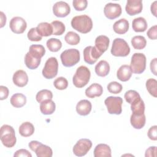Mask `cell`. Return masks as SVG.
Instances as JSON below:
<instances>
[{"instance_id":"37","label":"cell","mask_w":157,"mask_h":157,"mask_svg":"<svg viewBox=\"0 0 157 157\" xmlns=\"http://www.w3.org/2000/svg\"><path fill=\"white\" fill-rule=\"evenodd\" d=\"M52 98H53L52 92L47 89H44L39 91V92H37L36 96V101L39 103H41L42 102L46 100L52 99Z\"/></svg>"},{"instance_id":"42","label":"cell","mask_w":157,"mask_h":157,"mask_svg":"<svg viewBox=\"0 0 157 157\" xmlns=\"http://www.w3.org/2000/svg\"><path fill=\"white\" fill-rule=\"evenodd\" d=\"M27 37L28 39L31 41L38 42L42 40V37L37 31L36 28H31L27 34Z\"/></svg>"},{"instance_id":"24","label":"cell","mask_w":157,"mask_h":157,"mask_svg":"<svg viewBox=\"0 0 157 157\" xmlns=\"http://www.w3.org/2000/svg\"><path fill=\"white\" fill-rule=\"evenodd\" d=\"M56 109V105L52 99L46 100L42 102L40 104V110L44 115H52Z\"/></svg>"},{"instance_id":"18","label":"cell","mask_w":157,"mask_h":157,"mask_svg":"<svg viewBox=\"0 0 157 157\" xmlns=\"http://www.w3.org/2000/svg\"><path fill=\"white\" fill-rule=\"evenodd\" d=\"M103 93L102 86L97 83L91 84L85 90V94L89 98H94L102 95Z\"/></svg>"},{"instance_id":"23","label":"cell","mask_w":157,"mask_h":157,"mask_svg":"<svg viewBox=\"0 0 157 157\" xmlns=\"http://www.w3.org/2000/svg\"><path fill=\"white\" fill-rule=\"evenodd\" d=\"M96 74L99 77H105L110 72V65L105 60H101L95 66Z\"/></svg>"},{"instance_id":"36","label":"cell","mask_w":157,"mask_h":157,"mask_svg":"<svg viewBox=\"0 0 157 157\" xmlns=\"http://www.w3.org/2000/svg\"><path fill=\"white\" fill-rule=\"evenodd\" d=\"M53 28V34L55 36H61L62 35L65 30V25L63 22L58 20L53 21L50 23Z\"/></svg>"},{"instance_id":"21","label":"cell","mask_w":157,"mask_h":157,"mask_svg":"<svg viewBox=\"0 0 157 157\" xmlns=\"http://www.w3.org/2000/svg\"><path fill=\"white\" fill-rule=\"evenodd\" d=\"M129 28V22L125 18H121L115 21L113 26L115 33L118 34H123L126 33Z\"/></svg>"},{"instance_id":"39","label":"cell","mask_w":157,"mask_h":157,"mask_svg":"<svg viewBox=\"0 0 157 157\" xmlns=\"http://www.w3.org/2000/svg\"><path fill=\"white\" fill-rule=\"evenodd\" d=\"M124 97L126 101L130 104H132L141 98L138 92L132 90L127 91L125 93Z\"/></svg>"},{"instance_id":"33","label":"cell","mask_w":157,"mask_h":157,"mask_svg":"<svg viewBox=\"0 0 157 157\" xmlns=\"http://www.w3.org/2000/svg\"><path fill=\"white\" fill-rule=\"evenodd\" d=\"M46 45L48 50L52 52H56L59 51L62 47L61 40L56 38H50L48 39L46 42Z\"/></svg>"},{"instance_id":"35","label":"cell","mask_w":157,"mask_h":157,"mask_svg":"<svg viewBox=\"0 0 157 157\" xmlns=\"http://www.w3.org/2000/svg\"><path fill=\"white\" fill-rule=\"evenodd\" d=\"M64 40L67 44L71 45H77L80 40L78 34L73 31H69L64 36Z\"/></svg>"},{"instance_id":"11","label":"cell","mask_w":157,"mask_h":157,"mask_svg":"<svg viewBox=\"0 0 157 157\" xmlns=\"http://www.w3.org/2000/svg\"><path fill=\"white\" fill-rule=\"evenodd\" d=\"M122 12L121 7L119 4L109 2L106 4L104 8L105 16L110 20H113L120 16Z\"/></svg>"},{"instance_id":"13","label":"cell","mask_w":157,"mask_h":157,"mask_svg":"<svg viewBox=\"0 0 157 157\" xmlns=\"http://www.w3.org/2000/svg\"><path fill=\"white\" fill-rule=\"evenodd\" d=\"M70 12L69 5L64 1L56 2L53 6V13L57 17H65L69 14Z\"/></svg>"},{"instance_id":"16","label":"cell","mask_w":157,"mask_h":157,"mask_svg":"<svg viewBox=\"0 0 157 157\" xmlns=\"http://www.w3.org/2000/svg\"><path fill=\"white\" fill-rule=\"evenodd\" d=\"M92 108V105L90 101L87 99L80 100L76 105V111L78 114L82 116L88 115Z\"/></svg>"},{"instance_id":"47","label":"cell","mask_w":157,"mask_h":157,"mask_svg":"<svg viewBox=\"0 0 157 157\" xmlns=\"http://www.w3.org/2000/svg\"><path fill=\"white\" fill-rule=\"evenodd\" d=\"M157 148L156 146H151L147 148L145 151V157H156V156Z\"/></svg>"},{"instance_id":"10","label":"cell","mask_w":157,"mask_h":157,"mask_svg":"<svg viewBox=\"0 0 157 157\" xmlns=\"http://www.w3.org/2000/svg\"><path fill=\"white\" fill-rule=\"evenodd\" d=\"M83 59L84 61L89 64H94L98 59L102 55L98 50L94 46H87L83 50Z\"/></svg>"},{"instance_id":"45","label":"cell","mask_w":157,"mask_h":157,"mask_svg":"<svg viewBox=\"0 0 157 157\" xmlns=\"http://www.w3.org/2000/svg\"><path fill=\"white\" fill-rule=\"evenodd\" d=\"M157 126L156 125L152 126L150 128V129L148 131V137L150 139L152 140H157Z\"/></svg>"},{"instance_id":"48","label":"cell","mask_w":157,"mask_h":157,"mask_svg":"<svg viewBox=\"0 0 157 157\" xmlns=\"http://www.w3.org/2000/svg\"><path fill=\"white\" fill-rule=\"evenodd\" d=\"M9 91L7 87L1 85L0 86V99L1 100H4L7 98L9 96Z\"/></svg>"},{"instance_id":"15","label":"cell","mask_w":157,"mask_h":157,"mask_svg":"<svg viewBox=\"0 0 157 157\" xmlns=\"http://www.w3.org/2000/svg\"><path fill=\"white\" fill-rule=\"evenodd\" d=\"M12 80L13 83L18 87L26 86L28 82V76L23 70H18L13 75Z\"/></svg>"},{"instance_id":"14","label":"cell","mask_w":157,"mask_h":157,"mask_svg":"<svg viewBox=\"0 0 157 157\" xmlns=\"http://www.w3.org/2000/svg\"><path fill=\"white\" fill-rule=\"evenodd\" d=\"M142 0H128L125 10L128 15L133 16L140 13L142 10Z\"/></svg>"},{"instance_id":"12","label":"cell","mask_w":157,"mask_h":157,"mask_svg":"<svg viewBox=\"0 0 157 157\" xmlns=\"http://www.w3.org/2000/svg\"><path fill=\"white\" fill-rule=\"evenodd\" d=\"M9 27L13 33L15 34H22L26 29L27 23L22 17H14L10 21Z\"/></svg>"},{"instance_id":"40","label":"cell","mask_w":157,"mask_h":157,"mask_svg":"<svg viewBox=\"0 0 157 157\" xmlns=\"http://www.w3.org/2000/svg\"><path fill=\"white\" fill-rule=\"evenodd\" d=\"M53 85L57 90H63L67 88L68 86V82L66 78L59 77L54 80Z\"/></svg>"},{"instance_id":"32","label":"cell","mask_w":157,"mask_h":157,"mask_svg":"<svg viewBox=\"0 0 157 157\" xmlns=\"http://www.w3.org/2000/svg\"><path fill=\"white\" fill-rule=\"evenodd\" d=\"M131 44L136 50H142L144 48L147 44L145 38L142 36H136L131 39Z\"/></svg>"},{"instance_id":"28","label":"cell","mask_w":157,"mask_h":157,"mask_svg":"<svg viewBox=\"0 0 157 157\" xmlns=\"http://www.w3.org/2000/svg\"><path fill=\"white\" fill-rule=\"evenodd\" d=\"M18 131L21 136L25 137H29L34 132V127L33 124L29 121L24 122L20 126Z\"/></svg>"},{"instance_id":"1","label":"cell","mask_w":157,"mask_h":157,"mask_svg":"<svg viewBox=\"0 0 157 157\" xmlns=\"http://www.w3.org/2000/svg\"><path fill=\"white\" fill-rule=\"evenodd\" d=\"M71 24L74 29L82 34L89 33L93 28L92 20L86 15H77L73 17Z\"/></svg>"},{"instance_id":"49","label":"cell","mask_w":157,"mask_h":157,"mask_svg":"<svg viewBox=\"0 0 157 157\" xmlns=\"http://www.w3.org/2000/svg\"><path fill=\"white\" fill-rule=\"evenodd\" d=\"M156 64H157V59L155 58L153 59L150 64V70L151 72L155 75H156Z\"/></svg>"},{"instance_id":"27","label":"cell","mask_w":157,"mask_h":157,"mask_svg":"<svg viewBox=\"0 0 157 157\" xmlns=\"http://www.w3.org/2000/svg\"><path fill=\"white\" fill-rule=\"evenodd\" d=\"M11 104L16 108H20L26 103V97L22 93H15L10 98Z\"/></svg>"},{"instance_id":"4","label":"cell","mask_w":157,"mask_h":157,"mask_svg":"<svg viewBox=\"0 0 157 157\" xmlns=\"http://www.w3.org/2000/svg\"><path fill=\"white\" fill-rule=\"evenodd\" d=\"M63 65L65 67H72L78 63L80 59V52L77 49L69 48L63 51L60 55Z\"/></svg>"},{"instance_id":"43","label":"cell","mask_w":157,"mask_h":157,"mask_svg":"<svg viewBox=\"0 0 157 157\" xmlns=\"http://www.w3.org/2000/svg\"><path fill=\"white\" fill-rule=\"evenodd\" d=\"M72 5L76 10L82 11L87 7L88 1L86 0H74Z\"/></svg>"},{"instance_id":"17","label":"cell","mask_w":157,"mask_h":157,"mask_svg":"<svg viewBox=\"0 0 157 157\" xmlns=\"http://www.w3.org/2000/svg\"><path fill=\"white\" fill-rule=\"evenodd\" d=\"M93 155L94 157H111V148L107 144H99L96 146Z\"/></svg>"},{"instance_id":"31","label":"cell","mask_w":157,"mask_h":157,"mask_svg":"<svg viewBox=\"0 0 157 157\" xmlns=\"http://www.w3.org/2000/svg\"><path fill=\"white\" fill-rule=\"evenodd\" d=\"M28 53L33 56L37 58H40L45 53V49L44 47L42 45H31L29 47V52Z\"/></svg>"},{"instance_id":"38","label":"cell","mask_w":157,"mask_h":157,"mask_svg":"<svg viewBox=\"0 0 157 157\" xmlns=\"http://www.w3.org/2000/svg\"><path fill=\"white\" fill-rule=\"evenodd\" d=\"M146 88L152 96L157 97V81L155 78H149L146 82Z\"/></svg>"},{"instance_id":"3","label":"cell","mask_w":157,"mask_h":157,"mask_svg":"<svg viewBox=\"0 0 157 157\" xmlns=\"http://www.w3.org/2000/svg\"><path fill=\"white\" fill-rule=\"evenodd\" d=\"M91 72L90 69L85 66H81L77 69L73 76L72 83L77 88L84 87L89 82Z\"/></svg>"},{"instance_id":"9","label":"cell","mask_w":157,"mask_h":157,"mask_svg":"<svg viewBox=\"0 0 157 157\" xmlns=\"http://www.w3.org/2000/svg\"><path fill=\"white\" fill-rule=\"evenodd\" d=\"M92 147V142L88 139H81L74 145L72 151L77 156H85Z\"/></svg>"},{"instance_id":"26","label":"cell","mask_w":157,"mask_h":157,"mask_svg":"<svg viewBox=\"0 0 157 157\" xmlns=\"http://www.w3.org/2000/svg\"><path fill=\"white\" fill-rule=\"evenodd\" d=\"M37 31L42 37H48L53 34V28L51 24L47 22H42L37 25Z\"/></svg>"},{"instance_id":"29","label":"cell","mask_w":157,"mask_h":157,"mask_svg":"<svg viewBox=\"0 0 157 157\" xmlns=\"http://www.w3.org/2000/svg\"><path fill=\"white\" fill-rule=\"evenodd\" d=\"M34 152L37 157H51L53 155L52 148L46 145L40 143L36 148Z\"/></svg>"},{"instance_id":"50","label":"cell","mask_w":157,"mask_h":157,"mask_svg":"<svg viewBox=\"0 0 157 157\" xmlns=\"http://www.w3.org/2000/svg\"><path fill=\"white\" fill-rule=\"evenodd\" d=\"M40 143H41V142H39V141H37V140H32V141H31V142L28 144V146H29V148H30L32 151H34L35 150H36V148H37V147Z\"/></svg>"},{"instance_id":"30","label":"cell","mask_w":157,"mask_h":157,"mask_svg":"<svg viewBox=\"0 0 157 157\" xmlns=\"http://www.w3.org/2000/svg\"><path fill=\"white\" fill-rule=\"evenodd\" d=\"M41 61V59L31 56L28 52L25 56V63L26 67L30 69H35L38 67Z\"/></svg>"},{"instance_id":"5","label":"cell","mask_w":157,"mask_h":157,"mask_svg":"<svg viewBox=\"0 0 157 157\" xmlns=\"http://www.w3.org/2000/svg\"><path fill=\"white\" fill-rule=\"evenodd\" d=\"M110 52L115 56L124 57L129 54L130 47L124 39L116 38L113 41Z\"/></svg>"},{"instance_id":"25","label":"cell","mask_w":157,"mask_h":157,"mask_svg":"<svg viewBox=\"0 0 157 157\" xmlns=\"http://www.w3.org/2000/svg\"><path fill=\"white\" fill-rule=\"evenodd\" d=\"M147 26V22L143 17H137L132 20V28L135 32H144Z\"/></svg>"},{"instance_id":"41","label":"cell","mask_w":157,"mask_h":157,"mask_svg":"<svg viewBox=\"0 0 157 157\" xmlns=\"http://www.w3.org/2000/svg\"><path fill=\"white\" fill-rule=\"evenodd\" d=\"M107 90L110 93L113 94H118L120 93L123 89L122 85L115 81L111 82L107 85Z\"/></svg>"},{"instance_id":"8","label":"cell","mask_w":157,"mask_h":157,"mask_svg":"<svg viewBox=\"0 0 157 157\" xmlns=\"http://www.w3.org/2000/svg\"><path fill=\"white\" fill-rule=\"evenodd\" d=\"M58 71V63L55 57L49 58L45 62L42 69V75L47 79H51L56 76Z\"/></svg>"},{"instance_id":"51","label":"cell","mask_w":157,"mask_h":157,"mask_svg":"<svg viewBox=\"0 0 157 157\" xmlns=\"http://www.w3.org/2000/svg\"><path fill=\"white\" fill-rule=\"evenodd\" d=\"M0 16H1V28H2L6 23V15L1 11L0 12Z\"/></svg>"},{"instance_id":"19","label":"cell","mask_w":157,"mask_h":157,"mask_svg":"<svg viewBox=\"0 0 157 157\" xmlns=\"http://www.w3.org/2000/svg\"><path fill=\"white\" fill-rule=\"evenodd\" d=\"M110 39L104 35L98 36L95 39V47L101 53H104L108 48L109 45Z\"/></svg>"},{"instance_id":"2","label":"cell","mask_w":157,"mask_h":157,"mask_svg":"<svg viewBox=\"0 0 157 157\" xmlns=\"http://www.w3.org/2000/svg\"><path fill=\"white\" fill-rule=\"evenodd\" d=\"M0 139L6 147H13L17 142L13 128L8 124H4L0 129Z\"/></svg>"},{"instance_id":"44","label":"cell","mask_w":157,"mask_h":157,"mask_svg":"<svg viewBox=\"0 0 157 157\" xmlns=\"http://www.w3.org/2000/svg\"><path fill=\"white\" fill-rule=\"evenodd\" d=\"M147 35L149 39L156 40L157 39V25L151 26L147 31Z\"/></svg>"},{"instance_id":"6","label":"cell","mask_w":157,"mask_h":157,"mask_svg":"<svg viewBox=\"0 0 157 157\" xmlns=\"http://www.w3.org/2000/svg\"><path fill=\"white\" fill-rule=\"evenodd\" d=\"M146 56L142 53H135L132 55L131 60L130 67L132 72L140 74L144 72L146 68Z\"/></svg>"},{"instance_id":"20","label":"cell","mask_w":157,"mask_h":157,"mask_svg":"<svg viewBox=\"0 0 157 157\" xmlns=\"http://www.w3.org/2000/svg\"><path fill=\"white\" fill-rule=\"evenodd\" d=\"M132 73L130 66L127 64H123L118 69L117 72V77L120 81L126 82L131 78Z\"/></svg>"},{"instance_id":"46","label":"cell","mask_w":157,"mask_h":157,"mask_svg":"<svg viewBox=\"0 0 157 157\" xmlns=\"http://www.w3.org/2000/svg\"><path fill=\"white\" fill-rule=\"evenodd\" d=\"M14 157L19 156H26V157H32V155L26 149H20L17 150L13 154Z\"/></svg>"},{"instance_id":"22","label":"cell","mask_w":157,"mask_h":157,"mask_svg":"<svg viewBox=\"0 0 157 157\" xmlns=\"http://www.w3.org/2000/svg\"><path fill=\"white\" fill-rule=\"evenodd\" d=\"M146 118L145 114L136 115L132 113L130 117V122L132 126L137 129H142L145 124Z\"/></svg>"},{"instance_id":"52","label":"cell","mask_w":157,"mask_h":157,"mask_svg":"<svg viewBox=\"0 0 157 157\" xmlns=\"http://www.w3.org/2000/svg\"><path fill=\"white\" fill-rule=\"evenodd\" d=\"M156 3H157V1H154L151 5V7H150V10H151V13L155 16V17H156Z\"/></svg>"},{"instance_id":"7","label":"cell","mask_w":157,"mask_h":157,"mask_svg":"<svg viewBox=\"0 0 157 157\" xmlns=\"http://www.w3.org/2000/svg\"><path fill=\"white\" fill-rule=\"evenodd\" d=\"M108 113L110 114L120 115L122 112L123 99L120 96H109L104 101Z\"/></svg>"},{"instance_id":"34","label":"cell","mask_w":157,"mask_h":157,"mask_svg":"<svg viewBox=\"0 0 157 157\" xmlns=\"http://www.w3.org/2000/svg\"><path fill=\"white\" fill-rule=\"evenodd\" d=\"M131 109L132 113L136 115H142L145 112V104L144 101L140 98L139 100L131 104Z\"/></svg>"}]
</instances>
